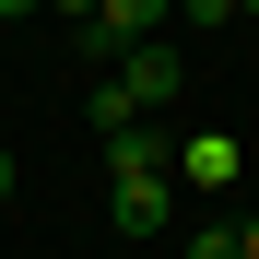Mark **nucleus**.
Segmentation results:
<instances>
[{"label": "nucleus", "mask_w": 259, "mask_h": 259, "mask_svg": "<svg viewBox=\"0 0 259 259\" xmlns=\"http://www.w3.org/2000/svg\"><path fill=\"white\" fill-rule=\"evenodd\" d=\"M106 82H118V95L142 106V118H165V106H177V82H189V71H177V48H165V35H142V48H130V59L106 71Z\"/></svg>", "instance_id": "1"}, {"label": "nucleus", "mask_w": 259, "mask_h": 259, "mask_svg": "<svg viewBox=\"0 0 259 259\" xmlns=\"http://www.w3.org/2000/svg\"><path fill=\"white\" fill-rule=\"evenodd\" d=\"M106 224L118 236H165V177H118L106 189Z\"/></svg>", "instance_id": "2"}, {"label": "nucleus", "mask_w": 259, "mask_h": 259, "mask_svg": "<svg viewBox=\"0 0 259 259\" xmlns=\"http://www.w3.org/2000/svg\"><path fill=\"white\" fill-rule=\"evenodd\" d=\"M106 165H118V177H165V130H153V118L106 130Z\"/></svg>", "instance_id": "3"}, {"label": "nucleus", "mask_w": 259, "mask_h": 259, "mask_svg": "<svg viewBox=\"0 0 259 259\" xmlns=\"http://www.w3.org/2000/svg\"><path fill=\"white\" fill-rule=\"evenodd\" d=\"M177 177H189V189H236V142H224V130H200V142L177 153Z\"/></svg>", "instance_id": "4"}, {"label": "nucleus", "mask_w": 259, "mask_h": 259, "mask_svg": "<svg viewBox=\"0 0 259 259\" xmlns=\"http://www.w3.org/2000/svg\"><path fill=\"white\" fill-rule=\"evenodd\" d=\"M177 259H247V236H236V224H189V236H177Z\"/></svg>", "instance_id": "5"}, {"label": "nucleus", "mask_w": 259, "mask_h": 259, "mask_svg": "<svg viewBox=\"0 0 259 259\" xmlns=\"http://www.w3.org/2000/svg\"><path fill=\"white\" fill-rule=\"evenodd\" d=\"M177 24H236V0H177Z\"/></svg>", "instance_id": "6"}, {"label": "nucleus", "mask_w": 259, "mask_h": 259, "mask_svg": "<svg viewBox=\"0 0 259 259\" xmlns=\"http://www.w3.org/2000/svg\"><path fill=\"white\" fill-rule=\"evenodd\" d=\"M24 12H48V0H0V24H24Z\"/></svg>", "instance_id": "7"}, {"label": "nucleus", "mask_w": 259, "mask_h": 259, "mask_svg": "<svg viewBox=\"0 0 259 259\" xmlns=\"http://www.w3.org/2000/svg\"><path fill=\"white\" fill-rule=\"evenodd\" d=\"M48 12H71V24H82V12H106V0H48Z\"/></svg>", "instance_id": "8"}, {"label": "nucleus", "mask_w": 259, "mask_h": 259, "mask_svg": "<svg viewBox=\"0 0 259 259\" xmlns=\"http://www.w3.org/2000/svg\"><path fill=\"white\" fill-rule=\"evenodd\" d=\"M0 200H12V142H0Z\"/></svg>", "instance_id": "9"}, {"label": "nucleus", "mask_w": 259, "mask_h": 259, "mask_svg": "<svg viewBox=\"0 0 259 259\" xmlns=\"http://www.w3.org/2000/svg\"><path fill=\"white\" fill-rule=\"evenodd\" d=\"M236 236H247V259H259V212H247V224H236Z\"/></svg>", "instance_id": "10"}, {"label": "nucleus", "mask_w": 259, "mask_h": 259, "mask_svg": "<svg viewBox=\"0 0 259 259\" xmlns=\"http://www.w3.org/2000/svg\"><path fill=\"white\" fill-rule=\"evenodd\" d=\"M236 12H259V0H236Z\"/></svg>", "instance_id": "11"}]
</instances>
